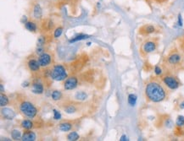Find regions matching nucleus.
<instances>
[{
    "mask_svg": "<svg viewBox=\"0 0 184 141\" xmlns=\"http://www.w3.org/2000/svg\"><path fill=\"white\" fill-rule=\"evenodd\" d=\"M89 36L88 35H85V34H80L78 36H75L73 39H71L70 41V42H78V41H82V40L87 39V38H88Z\"/></svg>",
    "mask_w": 184,
    "mask_h": 141,
    "instance_id": "30",
    "label": "nucleus"
},
{
    "mask_svg": "<svg viewBox=\"0 0 184 141\" xmlns=\"http://www.w3.org/2000/svg\"><path fill=\"white\" fill-rule=\"evenodd\" d=\"M32 92L35 95H43L44 92V85L39 78L34 79L32 82Z\"/></svg>",
    "mask_w": 184,
    "mask_h": 141,
    "instance_id": "13",
    "label": "nucleus"
},
{
    "mask_svg": "<svg viewBox=\"0 0 184 141\" xmlns=\"http://www.w3.org/2000/svg\"><path fill=\"white\" fill-rule=\"evenodd\" d=\"M10 104V98L5 93H1L0 95V106L1 107H6Z\"/></svg>",
    "mask_w": 184,
    "mask_h": 141,
    "instance_id": "23",
    "label": "nucleus"
},
{
    "mask_svg": "<svg viewBox=\"0 0 184 141\" xmlns=\"http://www.w3.org/2000/svg\"><path fill=\"white\" fill-rule=\"evenodd\" d=\"M178 26H181V27L183 26V21H182V17L181 14H178Z\"/></svg>",
    "mask_w": 184,
    "mask_h": 141,
    "instance_id": "34",
    "label": "nucleus"
},
{
    "mask_svg": "<svg viewBox=\"0 0 184 141\" xmlns=\"http://www.w3.org/2000/svg\"><path fill=\"white\" fill-rule=\"evenodd\" d=\"M2 139L1 140H11L10 139H8V138H1Z\"/></svg>",
    "mask_w": 184,
    "mask_h": 141,
    "instance_id": "40",
    "label": "nucleus"
},
{
    "mask_svg": "<svg viewBox=\"0 0 184 141\" xmlns=\"http://www.w3.org/2000/svg\"><path fill=\"white\" fill-rule=\"evenodd\" d=\"M36 53V56H40V55H42L43 53H44L46 52V49H45V46H36V51H35Z\"/></svg>",
    "mask_w": 184,
    "mask_h": 141,
    "instance_id": "32",
    "label": "nucleus"
},
{
    "mask_svg": "<svg viewBox=\"0 0 184 141\" xmlns=\"http://www.w3.org/2000/svg\"><path fill=\"white\" fill-rule=\"evenodd\" d=\"M177 107H178V110H183L184 109V100H181L180 102H178Z\"/></svg>",
    "mask_w": 184,
    "mask_h": 141,
    "instance_id": "35",
    "label": "nucleus"
},
{
    "mask_svg": "<svg viewBox=\"0 0 184 141\" xmlns=\"http://www.w3.org/2000/svg\"><path fill=\"white\" fill-rule=\"evenodd\" d=\"M78 102H66L63 103L62 105L60 106L61 108L68 114H73V113H76L78 112Z\"/></svg>",
    "mask_w": 184,
    "mask_h": 141,
    "instance_id": "14",
    "label": "nucleus"
},
{
    "mask_svg": "<svg viewBox=\"0 0 184 141\" xmlns=\"http://www.w3.org/2000/svg\"><path fill=\"white\" fill-rule=\"evenodd\" d=\"M32 84L29 82V81H26V82H24L23 84H22V86L23 87H27V86H29V85H31Z\"/></svg>",
    "mask_w": 184,
    "mask_h": 141,
    "instance_id": "38",
    "label": "nucleus"
},
{
    "mask_svg": "<svg viewBox=\"0 0 184 141\" xmlns=\"http://www.w3.org/2000/svg\"><path fill=\"white\" fill-rule=\"evenodd\" d=\"M38 61H39L41 67L43 68V69H45V68L51 67V65L54 62V58H53V55L52 53H49V52H45L42 55L38 56Z\"/></svg>",
    "mask_w": 184,
    "mask_h": 141,
    "instance_id": "11",
    "label": "nucleus"
},
{
    "mask_svg": "<svg viewBox=\"0 0 184 141\" xmlns=\"http://www.w3.org/2000/svg\"><path fill=\"white\" fill-rule=\"evenodd\" d=\"M51 98L53 102H59L63 98V93L59 90H53L51 93Z\"/></svg>",
    "mask_w": 184,
    "mask_h": 141,
    "instance_id": "22",
    "label": "nucleus"
},
{
    "mask_svg": "<svg viewBox=\"0 0 184 141\" xmlns=\"http://www.w3.org/2000/svg\"><path fill=\"white\" fill-rule=\"evenodd\" d=\"M0 86H1V93H3V85L1 83V85H0Z\"/></svg>",
    "mask_w": 184,
    "mask_h": 141,
    "instance_id": "39",
    "label": "nucleus"
},
{
    "mask_svg": "<svg viewBox=\"0 0 184 141\" xmlns=\"http://www.w3.org/2000/svg\"><path fill=\"white\" fill-rule=\"evenodd\" d=\"M154 73H155V76L157 77H161V76L164 75V69L160 65H155L154 67Z\"/></svg>",
    "mask_w": 184,
    "mask_h": 141,
    "instance_id": "29",
    "label": "nucleus"
},
{
    "mask_svg": "<svg viewBox=\"0 0 184 141\" xmlns=\"http://www.w3.org/2000/svg\"><path fill=\"white\" fill-rule=\"evenodd\" d=\"M20 127L25 130H30V129H32L35 127V123L32 120H31V118L23 119L22 121L20 122Z\"/></svg>",
    "mask_w": 184,
    "mask_h": 141,
    "instance_id": "20",
    "label": "nucleus"
},
{
    "mask_svg": "<svg viewBox=\"0 0 184 141\" xmlns=\"http://www.w3.org/2000/svg\"><path fill=\"white\" fill-rule=\"evenodd\" d=\"M25 28H26L28 31L32 33H36L39 27L37 26V23H36V20H27L26 23H25Z\"/></svg>",
    "mask_w": 184,
    "mask_h": 141,
    "instance_id": "17",
    "label": "nucleus"
},
{
    "mask_svg": "<svg viewBox=\"0 0 184 141\" xmlns=\"http://www.w3.org/2000/svg\"><path fill=\"white\" fill-rule=\"evenodd\" d=\"M144 94L148 102L160 103L167 100L169 97V89L164 85L159 77L149 79L145 84Z\"/></svg>",
    "mask_w": 184,
    "mask_h": 141,
    "instance_id": "1",
    "label": "nucleus"
},
{
    "mask_svg": "<svg viewBox=\"0 0 184 141\" xmlns=\"http://www.w3.org/2000/svg\"><path fill=\"white\" fill-rule=\"evenodd\" d=\"M121 141H126V140H128V138L126 137V135H122V137H121V139H120Z\"/></svg>",
    "mask_w": 184,
    "mask_h": 141,
    "instance_id": "37",
    "label": "nucleus"
},
{
    "mask_svg": "<svg viewBox=\"0 0 184 141\" xmlns=\"http://www.w3.org/2000/svg\"><path fill=\"white\" fill-rule=\"evenodd\" d=\"M43 9L40 3L37 2H33L31 4V19L36 21H41L43 19Z\"/></svg>",
    "mask_w": 184,
    "mask_h": 141,
    "instance_id": "10",
    "label": "nucleus"
},
{
    "mask_svg": "<svg viewBox=\"0 0 184 141\" xmlns=\"http://www.w3.org/2000/svg\"><path fill=\"white\" fill-rule=\"evenodd\" d=\"M88 62V57L85 53H82L79 55L78 58H76L71 63H70L68 68L70 71L72 73V75H76V73L80 72L85 67Z\"/></svg>",
    "mask_w": 184,
    "mask_h": 141,
    "instance_id": "7",
    "label": "nucleus"
},
{
    "mask_svg": "<svg viewBox=\"0 0 184 141\" xmlns=\"http://www.w3.org/2000/svg\"><path fill=\"white\" fill-rule=\"evenodd\" d=\"M163 125L165 126V128H168V129L174 128L175 127L174 122H173V120H172L171 118H165V119L164 120V123H163Z\"/></svg>",
    "mask_w": 184,
    "mask_h": 141,
    "instance_id": "27",
    "label": "nucleus"
},
{
    "mask_svg": "<svg viewBox=\"0 0 184 141\" xmlns=\"http://www.w3.org/2000/svg\"><path fill=\"white\" fill-rule=\"evenodd\" d=\"M66 139H67V140L70 141H76L80 139V135L77 134L76 131H71L66 135Z\"/></svg>",
    "mask_w": 184,
    "mask_h": 141,
    "instance_id": "25",
    "label": "nucleus"
},
{
    "mask_svg": "<svg viewBox=\"0 0 184 141\" xmlns=\"http://www.w3.org/2000/svg\"><path fill=\"white\" fill-rule=\"evenodd\" d=\"M73 128V123L71 121H63L59 123V129L62 132H69Z\"/></svg>",
    "mask_w": 184,
    "mask_h": 141,
    "instance_id": "19",
    "label": "nucleus"
},
{
    "mask_svg": "<svg viewBox=\"0 0 184 141\" xmlns=\"http://www.w3.org/2000/svg\"><path fill=\"white\" fill-rule=\"evenodd\" d=\"M66 1H67V2H74V3H75L77 0H66Z\"/></svg>",
    "mask_w": 184,
    "mask_h": 141,
    "instance_id": "41",
    "label": "nucleus"
},
{
    "mask_svg": "<svg viewBox=\"0 0 184 141\" xmlns=\"http://www.w3.org/2000/svg\"><path fill=\"white\" fill-rule=\"evenodd\" d=\"M74 98H75V101H76V102H84L88 99V93L84 91H76L75 93Z\"/></svg>",
    "mask_w": 184,
    "mask_h": 141,
    "instance_id": "21",
    "label": "nucleus"
},
{
    "mask_svg": "<svg viewBox=\"0 0 184 141\" xmlns=\"http://www.w3.org/2000/svg\"><path fill=\"white\" fill-rule=\"evenodd\" d=\"M10 135H11L12 139H14V140H20L22 138V135L23 134L20 130H18V129H13V130H11Z\"/></svg>",
    "mask_w": 184,
    "mask_h": 141,
    "instance_id": "24",
    "label": "nucleus"
},
{
    "mask_svg": "<svg viewBox=\"0 0 184 141\" xmlns=\"http://www.w3.org/2000/svg\"><path fill=\"white\" fill-rule=\"evenodd\" d=\"M182 58H183V62H184V54H183V56H182Z\"/></svg>",
    "mask_w": 184,
    "mask_h": 141,
    "instance_id": "42",
    "label": "nucleus"
},
{
    "mask_svg": "<svg viewBox=\"0 0 184 141\" xmlns=\"http://www.w3.org/2000/svg\"><path fill=\"white\" fill-rule=\"evenodd\" d=\"M155 1V3H160V4H161V3H165L167 0H154Z\"/></svg>",
    "mask_w": 184,
    "mask_h": 141,
    "instance_id": "36",
    "label": "nucleus"
},
{
    "mask_svg": "<svg viewBox=\"0 0 184 141\" xmlns=\"http://www.w3.org/2000/svg\"><path fill=\"white\" fill-rule=\"evenodd\" d=\"M52 1H54V0H52Z\"/></svg>",
    "mask_w": 184,
    "mask_h": 141,
    "instance_id": "43",
    "label": "nucleus"
},
{
    "mask_svg": "<svg viewBox=\"0 0 184 141\" xmlns=\"http://www.w3.org/2000/svg\"><path fill=\"white\" fill-rule=\"evenodd\" d=\"M67 69L60 63H56L50 67V78L54 81H64L68 78Z\"/></svg>",
    "mask_w": 184,
    "mask_h": 141,
    "instance_id": "4",
    "label": "nucleus"
},
{
    "mask_svg": "<svg viewBox=\"0 0 184 141\" xmlns=\"http://www.w3.org/2000/svg\"><path fill=\"white\" fill-rule=\"evenodd\" d=\"M26 66L27 69L30 72L37 75L38 73L41 72V65H40L39 61H38V56H35L34 54L31 55L26 58Z\"/></svg>",
    "mask_w": 184,
    "mask_h": 141,
    "instance_id": "8",
    "label": "nucleus"
},
{
    "mask_svg": "<svg viewBox=\"0 0 184 141\" xmlns=\"http://www.w3.org/2000/svg\"><path fill=\"white\" fill-rule=\"evenodd\" d=\"M80 81V78L76 75H71L68 76L66 80H64L63 88L65 91H73L78 87Z\"/></svg>",
    "mask_w": 184,
    "mask_h": 141,
    "instance_id": "9",
    "label": "nucleus"
},
{
    "mask_svg": "<svg viewBox=\"0 0 184 141\" xmlns=\"http://www.w3.org/2000/svg\"><path fill=\"white\" fill-rule=\"evenodd\" d=\"M137 101H138V96L136 94H129L128 97H127V102L128 104L131 107H135L137 104Z\"/></svg>",
    "mask_w": 184,
    "mask_h": 141,
    "instance_id": "26",
    "label": "nucleus"
},
{
    "mask_svg": "<svg viewBox=\"0 0 184 141\" xmlns=\"http://www.w3.org/2000/svg\"><path fill=\"white\" fill-rule=\"evenodd\" d=\"M159 46V41L155 38H148L142 43L139 53L143 58H145L150 53L155 52Z\"/></svg>",
    "mask_w": 184,
    "mask_h": 141,
    "instance_id": "5",
    "label": "nucleus"
},
{
    "mask_svg": "<svg viewBox=\"0 0 184 141\" xmlns=\"http://www.w3.org/2000/svg\"><path fill=\"white\" fill-rule=\"evenodd\" d=\"M160 79L164 83V85L171 91L178 90L182 85L179 79L172 73L165 72L164 75L160 77Z\"/></svg>",
    "mask_w": 184,
    "mask_h": 141,
    "instance_id": "6",
    "label": "nucleus"
},
{
    "mask_svg": "<svg viewBox=\"0 0 184 141\" xmlns=\"http://www.w3.org/2000/svg\"><path fill=\"white\" fill-rule=\"evenodd\" d=\"M16 117V113L13 109L3 107L1 108V118L3 120H13Z\"/></svg>",
    "mask_w": 184,
    "mask_h": 141,
    "instance_id": "16",
    "label": "nucleus"
},
{
    "mask_svg": "<svg viewBox=\"0 0 184 141\" xmlns=\"http://www.w3.org/2000/svg\"><path fill=\"white\" fill-rule=\"evenodd\" d=\"M19 111L26 118L33 119L38 114V108L35 104L26 99H24L19 103Z\"/></svg>",
    "mask_w": 184,
    "mask_h": 141,
    "instance_id": "3",
    "label": "nucleus"
},
{
    "mask_svg": "<svg viewBox=\"0 0 184 141\" xmlns=\"http://www.w3.org/2000/svg\"><path fill=\"white\" fill-rule=\"evenodd\" d=\"M156 32V27L152 24H146L140 26V28L138 29V34L140 36H150L152 34Z\"/></svg>",
    "mask_w": 184,
    "mask_h": 141,
    "instance_id": "15",
    "label": "nucleus"
},
{
    "mask_svg": "<svg viewBox=\"0 0 184 141\" xmlns=\"http://www.w3.org/2000/svg\"><path fill=\"white\" fill-rule=\"evenodd\" d=\"M183 62L182 53L178 49L171 50L164 59V66L166 69L174 70L180 68Z\"/></svg>",
    "mask_w": 184,
    "mask_h": 141,
    "instance_id": "2",
    "label": "nucleus"
},
{
    "mask_svg": "<svg viewBox=\"0 0 184 141\" xmlns=\"http://www.w3.org/2000/svg\"><path fill=\"white\" fill-rule=\"evenodd\" d=\"M55 23L50 18H44L40 21L39 29L44 33H49L55 29Z\"/></svg>",
    "mask_w": 184,
    "mask_h": 141,
    "instance_id": "12",
    "label": "nucleus"
},
{
    "mask_svg": "<svg viewBox=\"0 0 184 141\" xmlns=\"http://www.w3.org/2000/svg\"><path fill=\"white\" fill-rule=\"evenodd\" d=\"M177 127H184V116L179 115L176 120V125Z\"/></svg>",
    "mask_w": 184,
    "mask_h": 141,
    "instance_id": "31",
    "label": "nucleus"
},
{
    "mask_svg": "<svg viewBox=\"0 0 184 141\" xmlns=\"http://www.w3.org/2000/svg\"><path fill=\"white\" fill-rule=\"evenodd\" d=\"M63 30H64V27L61 26H57L55 29L53 30V38H59V36L62 35Z\"/></svg>",
    "mask_w": 184,
    "mask_h": 141,
    "instance_id": "28",
    "label": "nucleus"
},
{
    "mask_svg": "<svg viewBox=\"0 0 184 141\" xmlns=\"http://www.w3.org/2000/svg\"><path fill=\"white\" fill-rule=\"evenodd\" d=\"M53 119H54V120H59V119L61 118V114H60V112H58V111L55 110V109H53Z\"/></svg>",
    "mask_w": 184,
    "mask_h": 141,
    "instance_id": "33",
    "label": "nucleus"
},
{
    "mask_svg": "<svg viewBox=\"0 0 184 141\" xmlns=\"http://www.w3.org/2000/svg\"><path fill=\"white\" fill-rule=\"evenodd\" d=\"M36 139V135L35 132L32 131V129L30 130H25L22 135L21 140L23 141H34Z\"/></svg>",
    "mask_w": 184,
    "mask_h": 141,
    "instance_id": "18",
    "label": "nucleus"
}]
</instances>
